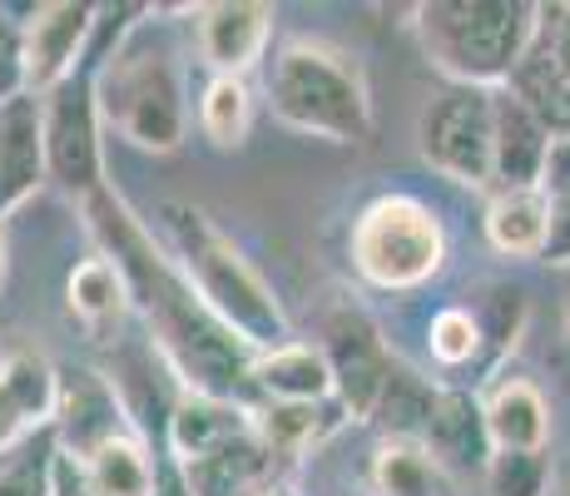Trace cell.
<instances>
[{
	"label": "cell",
	"instance_id": "obj_1",
	"mask_svg": "<svg viewBox=\"0 0 570 496\" xmlns=\"http://www.w3.org/2000/svg\"><path fill=\"white\" fill-rule=\"evenodd\" d=\"M80 214L100 253L119 263L135 293V313L145 318L149 343L159 362L179 378V392L224 397V402L258 407L254 392V362L258 348H248L224 318L199 298L174 253L159 244V234L125 204L115 189H95L80 198Z\"/></svg>",
	"mask_w": 570,
	"mask_h": 496
},
{
	"label": "cell",
	"instance_id": "obj_2",
	"mask_svg": "<svg viewBox=\"0 0 570 496\" xmlns=\"http://www.w3.org/2000/svg\"><path fill=\"white\" fill-rule=\"evenodd\" d=\"M159 244L174 253L184 279L199 289L204 303L214 308L248 348L268 352V348L293 343L288 313H283L273 283L263 279L254 269V259H248L199 204H184V198L159 204Z\"/></svg>",
	"mask_w": 570,
	"mask_h": 496
},
{
	"label": "cell",
	"instance_id": "obj_3",
	"mask_svg": "<svg viewBox=\"0 0 570 496\" xmlns=\"http://www.w3.org/2000/svg\"><path fill=\"white\" fill-rule=\"evenodd\" d=\"M95 99L105 129H115L129 149L174 154L189 135L179 46L155 20H135L119 30V40L95 65Z\"/></svg>",
	"mask_w": 570,
	"mask_h": 496
},
{
	"label": "cell",
	"instance_id": "obj_4",
	"mask_svg": "<svg viewBox=\"0 0 570 496\" xmlns=\"http://www.w3.org/2000/svg\"><path fill=\"white\" fill-rule=\"evenodd\" d=\"M263 95L283 129L327 145H367L372 139V90L353 50L323 36H288L268 60Z\"/></svg>",
	"mask_w": 570,
	"mask_h": 496
},
{
	"label": "cell",
	"instance_id": "obj_5",
	"mask_svg": "<svg viewBox=\"0 0 570 496\" xmlns=\"http://www.w3.org/2000/svg\"><path fill=\"white\" fill-rule=\"evenodd\" d=\"M541 6L525 0H432L416 6V40L452 85L501 90L531 50Z\"/></svg>",
	"mask_w": 570,
	"mask_h": 496
},
{
	"label": "cell",
	"instance_id": "obj_6",
	"mask_svg": "<svg viewBox=\"0 0 570 496\" xmlns=\"http://www.w3.org/2000/svg\"><path fill=\"white\" fill-rule=\"evenodd\" d=\"M347 253L363 283L382 293H407L446 269V228L422 198L382 194L357 214Z\"/></svg>",
	"mask_w": 570,
	"mask_h": 496
},
{
	"label": "cell",
	"instance_id": "obj_7",
	"mask_svg": "<svg viewBox=\"0 0 570 496\" xmlns=\"http://www.w3.org/2000/svg\"><path fill=\"white\" fill-rule=\"evenodd\" d=\"M416 149L442 179L491 189L497 184V90L442 85L416 115Z\"/></svg>",
	"mask_w": 570,
	"mask_h": 496
},
{
	"label": "cell",
	"instance_id": "obj_8",
	"mask_svg": "<svg viewBox=\"0 0 570 496\" xmlns=\"http://www.w3.org/2000/svg\"><path fill=\"white\" fill-rule=\"evenodd\" d=\"M46 109V154L50 179L75 198L105 189V154H100V99H95V70H80L75 80L40 95Z\"/></svg>",
	"mask_w": 570,
	"mask_h": 496
},
{
	"label": "cell",
	"instance_id": "obj_9",
	"mask_svg": "<svg viewBox=\"0 0 570 496\" xmlns=\"http://www.w3.org/2000/svg\"><path fill=\"white\" fill-rule=\"evenodd\" d=\"M317 348L327 352V368L337 382V402L353 412V422H367L377 392L387 382L397 352L382 343V328L372 323L367 308H357L353 298H337L317 323Z\"/></svg>",
	"mask_w": 570,
	"mask_h": 496
},
{
	"label": "cell",
	"instance_id": "obj_10",
	"mask_svg": "<svg viewBox=\"0 0 570 496\" xmlns=\"http://www.w3.org/2000/svg\"><path fill=\"white\" fill-rule=\"evenodd\" d=\"M507 90L517 95L556 139L570 135V6H541L531 50H525V60L517 65Z\"/></svg>",
	"mask_w": 570,
	"mask_h": 496
},
{
	"label": "cell",
	"instance_id": "obj_11",
	"mask_svg": "<svg viewBox=\"0 0 570 496\" xmlns=\"http://www.w3.org/2000/svg\"><path fill=\"white\" fill-rule=\"evenodd\" d=\"M100 10L85 0H50V6L26 10V90L50 95L55 85L75 80L90 46Z\"/></svg>",
	"mask_w": 570,
	"mask_h": 496
},
{
	"label": "cell",
	"instance_id": "obj_12",
	"mask_svg": "<svg viewBox=\"0 0 570 496\" xmlns=\"http://www.w3.org/2000/svg\"><path fill=\"white\" fill-rule=\"evenodd\" d=\"M189 16L194 46H199L208 75H238L244 80L268 55L278 10L263 6V0H214V6H189Z\"/></svg>",
	"mask_w": 570,
	"mask_h": 496
},
{
	"label": "cell",
	"instance_id": "obj_13",
	"mask_svg": "<svg viewBox=\"0 0 570 496\" xmlns=\"http://www.w3.org/2000/svg\"><path fill=\"white\" fill-rule=\"evenodd\" d=\"M283 467H288V457H278L258 437V427H248V432L204 451L199 461H184L179 477L189 496H263L283 487Z\"/></svg>",
	"mask_w": 570,
	"mask_h": 496
},
{
	"label": "cell",
	"instance_id": "obj_14",
	"mask_svg": "<svg viewBox=\"0 0 570 496\" xmlns=\"http://www.w3.org/2000/svg\"><path fill=\"white\" fill-rule=\"evenodd\" d=\"M46 174V109H40V95H20L0 105V218H10L26 198H36Z\"/></svg>",
	"mask_w": 570,
	"mask_h": 496
},
{
	"label": "cell",
	"instance_id": "obj_15",
	"mask_svg": "<svg viewBox=\"0 0 570 496\" xmlns=\"http://www.w3.org/2000/svg\"><path fill=\"white\" fill-rule=\"evenodd\" d=\"M60 412V372L40 352H6L0 358V451L55 427Z\"/></svg>",
	"mask_w": 570,
	"mask_h": 496
},
{
	"label": "cell",
	"instance_id": "obj_16",
	"mask_svg": "<svg viewBox=\"0 0 570 496\" xmlns=\"http://www.w3.org/2000/svg\"><path fill=\"white\" fill-rule=\"evenodd\" d=\"M65 308H70V318L95 343H109L129 323V313H135V293H129V279L119 273V263L95 249L65 279Z\"/></svg>",
	"mask_w": 570,
	"mask_h": 496
},
{
	"label": "cell",
	"instance_id": "obj_17",
	"mask_svg": "<svg viewBox=\"0 0 570 496\" xmlns=\"http://www.w3.org/2000/svg\"><path fill=\"white\" fill-rule=\"evenodd\" d=\"M70 467H75V477H80L85 496H159V482H164L155 451H149L139 427L109 437V442L85 451V457L70 461Z\"/></svg>",
	"mask_w": 570,
	"mask_h": 496
},
{
	"label": "cell",
	"instance_id": "obj_18",
	"mask_svg": "<svg viewBox=\"0 0 570 496\" xmlns=\"http://www.w3.org/2000/svg\"><path fill=\"white\" fill-rule=\"evenodd\" d=\"M551 129L521 105L517 95L501 85L497 90V184L491 194L501 189H541L546 174V154H551Z\"/></svg>",
	"mask_w": 570,
	"mask_h": 496
},
{
	"label": "cell",
	"instance_id": "obj_19",
	"mask_svg": "<svg viewBox=\"0 0 570 496\" xmlns=\"http://www.w3.org/2000/svg\"><path fill=\"white\" fill-rule=\"evenodd\" d=\"M254 427V407L244 402H224V397H204V392H174L169 422H164V442H169L174 467L199 461L204 451H214L228 437Z\"/></svg>",
	"mask_w": 570,
	"mask_h": 496
},
{
	"label": "cell",
	"instance_id": "obj_20",
	"mask_svg": "<svg viewBox=\"0 0 570 496\" xmlns=\"http://www.w3.org/2000/svg\"><path fill=\"white\" fill-rule=\"evenodd\" d=\"M254 392L258 402H327V397H337V382L327 368V352L317 343H283L258 352Z\"/></svg>",
	"mask_w": 570,
	"mask_h": 496
},
{
	"label": "cell",
	"instance_id": "obj_21",
	"mask_svg": "<svg viewBox=\"0 0 570 496\" xmlns=\"http://www.w3.org/2000/svg\"><path fill=\"white\" fill-rule=\"evenodd\" d=\"M481 412H487V432L497 451H546L551 442V402L525 378L497 382L481 397Z\"/></svg>",
	"mask_w": 570,
	"mask_h": 496
},
{
	"label": "cell",
	"instance_id": "obj_22",
	"mask_svg": "<svg viewBox=\"0 0 570 496\" xmlns=\"http://www.w3.org/2000/svg\"><path fill=\"white\" fill-rule=\"evenodd\" d=\"M446 467H481L487 471L491 461V432H487V412H481V397H471L462 388H442L436 397V412H432V427L422 437Z\"/></svg>",
	"mask_w": 570,
	"mask_h": 496
},
{
	"label": "cell",
	"instance_id": "obj_23",
	"mask_svg": "<svg viewBox=\"0 0 570 496\" xmlns=\"http://www.w3.org/2000/svg\"><path fill=\"white\" fill-rule=\"evenodd\" d=\"M487 239L507 259H546L551 244V194L546 189H501L487 204Z\"/></svg>",
	"mask_w": 570,
	"mask_h": 496
},
{
	"label": "cell",
	"instance_id": "obj_24",
	"mask_svg": "<svg viewBox=\"0 0 570 496\" xmlns=\"http://www.w3.org/2000/svg\"><path fill=\"white\" fill-rule=\"evenodd\" d=\"M343 422H353V412L337 397H327V402H258L254 407L258 437L288 461L303 457L317 442H327Z\"/></svg>",
	"mask_w": 570,
	"mask_h": 496
},
{
	"label": "cell",
	"instance_id": "obj_25",
	"mask_svg": "<svg viewBox=\"0 0 570 496\" xmlns=\"http://www.w3.org/2000/svg\"><path fill=\"white\" fill-rule=\"evenodd\" d=\"M372 487L377 496H456V477L426 442L382 437L372 451Z\"/></svg>",
	"mask_w": 570,
	"mask_h": 496
},
{
	"label": "cell",
	"instance_id": "obj_26",
	"mask_svg": "<svg viewBox=\"0 0 570 496\" xmlns=\"http://www.w3.org/2000/svg\"><path fill=\"white\" fill-rule=\"evenodd\" d=\"M436 397H442V388H436L432 378H422V372L407 368V362H392V372H387V382H382L377 407H372L367 422L377 427L382 437H397V442H422L426 427H432Z\"/></svg>",
	"mask_w": 570,
	"mask_h": 496
},
{
	"label": "cell",
	"instance_id": "obj_27",
	"mask_svg": "<svg viewBox=\"0 0 570 496\" xmlns=\"http://www.w3.org/2000/svg\"><path fill=\"white\" fill-rule=\"evenodd\" d=\"M199 129L214 149H244L254 129V90L238 75H208L199 95Z\"/></svg>",
	"mask_w": 570,
	"mask_h": 496
},
{
	"label": "cell",
	"instance_id": "obj_28",
	"mask_svg": "<svg viewBox=\"0 0 570 496\" xmlns=\"http://www.w3.org/2000/svg\"><path fill=\"white\" fill-rule=\"evenodd\" d=\"M0 496H60V437H55V427L0 451Z\"/></svg>",
	"mask_w": 570,
	"mask_h": 496
},
{
	"label": "cell",
	"instance_id": "obj_29",
	"mask_svg": "<svg viewBox=\"0 0 570 496\" xmlns=\"http://www.w3.org/2000/svg\"><path fill=\"white\" fill-rule=\"evenodd\" d=\"M481 348H487V338H481V323L471 308H442V313L426 323V352H432V362H442V368H466Z\"/></svg>",
	"mask_w": 570,
	"mask_h": 496
},
{
	"label": "cell",
	"instance_id": "obj_30",
	"mask_svg": "<svg viewBox=\"0 0 570 496\" xmlns=\"http://www.w3.org/2000/svg\"><path fill=\"white\" fill-rule=\"evenodd\" d=\"M481 477H487L491 496H546L551 461H546V451H491Z\"/></svg>",
	"mask_w": 570,
	"mask_h": 496
},
{
	"label": "cell",
	"instance_id": "obj_31",
	"mask_svg": "<svg viewBox=\"0 0 570 496\" xmlns=\"http://www.w3.org/2000/svg\"><path fill=\"white\" fill-rule=\"evenodd\" d=\"M471 313H476V323H481V338L497 343V352L517 348L521 318H525V303H521L517 289H507V283H487V289L471 298Z\"/></svg>",
	"mask_w": 570,
	"mask_h": 496
},
{
	"label": "cell",
	"instance_id": "obj_32",
	"mask_svg": "<svg viewBox=\"0 0 570 496\" xmlns=\"http://www.w3.org/2000/svg\"><path fill=\"white\" fill-rule=\"evenodd\" d=\"M30 95L26 90V20L0 6V105Z\"/></svg>",
	"mask_w": 570,
	"mask_h": 496
},
{
	"label": "cell",
	"instance_id": "obj_33",
	"mask_svg": "<svg viewBox=\"0 0 570 496\" xmlns=\"http://www.w3.org/2000/svg\"><path fill=\"white\" fill-rule=\"evenodd\" d=\"M541 189L551 198H570V135L551 139V154H546V174H541Z\"/></svg>",
	"mask_w": 570,
	"mask_h": 496
},
{
	"label": "cell",
	"instance_id": "obj_34",
	"mask_svg": "<svg viewBox=\"0 0 570 496\" xmlns=\"http://www.w3.org/2000/svg\"><path fill=\"white\" fill-rule=\"evenodd\" d=\"M551 263H570V198H551V244H546Z\"/></svg>",
	"mask_w": 570,
	"mask_h": 496
},
{
	"label": "cell",
	"instance_id": "obj_35",
	"mask_svg": "<svg viewBox=\"0 0 570 496\" xmlns=\"http://www.w3.org/2000/svg\"><path fill=\"white\" fill-rule=\"evenodd\" d=\"M6 273H10V244H6V218H0V293H6Z\"/></svg>",
	"mask_w": 570,
	"mask_h": 496
},
{
	"label": "cell",
	"instance_id": "obj_36",
	"mask_svg": "<svg viewBox=\"0 0 570 496\" xmlns=\"http://www.w3.org/2000/svg\"><path fill=\"white\" fill-rule=\"evenodd\" d=\"M263 496H293L288 487H273V492H263Z\"/></svg>",
	"mask_w": 570,
	"mask_h": 496
},
{
	"label": "cell",
	"instance_id": "obj_37",
	"mask_svg": "<svg viewBox=\"0 0 570 496\" xmlns=\"http://www.w3.org/2000/svg\"><path fill=\"white\" fill-rule=\"evenodd\" d=\"M566 333H570V308H566Z\"/></svg>",
	"mask_w": 570,
	"mask_h": 496
}]
</instances>
